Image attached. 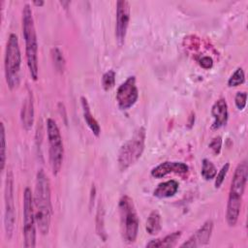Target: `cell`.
Returning <instances> with one entry per match:
<instances>
[{
  "instance_id": "603a6c76",
  "label": "cell",
  "mask_w": 248,
  "mask_h": 248,
  "mask_svg": "<svg viewBox=\"0 0 248 248\" xmlns=\"http://www.w3.org/2000/svg\"><path fill=\"white\" fill-rule=\"evenodd\" d=\"M245 80V75H244V71L242 68H237L232 75L230 77L229 80H228V85L230 87H235L238 86L240 84H242Z\"/></svg>"
},
{
  "instance_id": "83f0119b",
  "label": "cell",
  "mask_w": 248,
  "mask_h": 248,
  "mask_svg": "<svg viewBox=\"0 0 248 248\" xmlns=\"http://www.w3.org/2000/svg\"><path fill=\"white\" fill-rule=\"evenodd\" d=\"M200 65L203 69H210L213 66V60L210 56H203L200 59Z\"/></svg>"
},
{
  "instance_id": "30bf717a",
  "label": "cell",
  "mask_w": 248,
  "mask_h": 248,
  "mask_svg": "<svg viewBox=\"0 0 248 248\" xmlns=\"http://www.w3.org/2000/svg\"><path fill=\"white\" fill-rule=\"evenodd\" d=\"M116 102L120 109L126 110L132 108L138 101L139 89L136 83V77H129L118 87L116 92Z\"/></svg>"
},
{
  "instance_id": "5b68a950",
  "label": "cell",
  "mask_w": 248,
  "mask_h": 248,
  "mask_svg": "<svg viewBox=\"0 0 248 248\" xmlns=\"http://www.w3.org/2000/svg\"><path fill=\"white\" fill-rule=\"evenodd\" d=\"M146 132L144 127L138 128L131 139L122 144L119 149L117 163L121 171L133 166L142 155L145 145Z\"/></svg>"
},
{
  "instance_id": "f1b7e54d",
  "label": "cell",
  "mask_w": 248,
  "mask_h": 248,
  "mask_svg": "<svg viewBox=\"0 0 248 248\" xmlns=\"http://www.w3.org/2000/svg\"><path fill=\"white\" fill-rule=\"evenodd\" d=\"M33 4L34 5H36V6H38V7H41V6H43L44 4H45V2L43 1V0H39V1H33Z\"/></svg>"
},
{
  "instance_id": "52a82bcc",
  "label": "cell",
  "mask_w": 248,
  "mask_h": 248,
  "mask_svg": "<svg viewBox=\"0 0 248 248\" xmlns=\"http://www.w3.org/2000/svg\"><path fill=\"white\" fill-rule=\"evenodd\" d=\"M46 134L49 145V165L52 173L56 175L62 167L64 158V145L59 128L52 118L46 119Z\"/></svg>"
},
{
  "instance_id": "e0dca14e",
  "label": "cell",
  "mask_w": 248,
  "mask_h": 248,
  "mask_svg": "<svg viewBox=\"0 0 248 248\" xmlns=\"http://www.w3.org/2000/svg\"><path fill=\"white\" fill-rule=\"evenodd\" d=\"M178 188H179L178 182L174 179H170V180L160 183L157 186V188L154 190L153 195L158 199L170 198L176 194V192L178 191Z\"/></svg>"
},
{
  "instance_id": "ffe728a7",
  "label": "cell",
  "mask_w": 248,
  "mask_h": 248,
  "mask_svg": "<svg viewBox=\"0 0 248 248\" xmlns=\"http://www.w3.org/2000/svg\"><path fill=\"white\" fill-rule=\"evenodd\" d=\"M201 174L205 180L213 179L217 174V169L211 161H209L208 159H203L202 161Z\"/></svg>"
},
{
  "instance_id": "d6986e66",
  "label": "cell",
  "mask_w": 248,
  "mask_h": 248,
  "mask_svg": "<svg viewBox=\"0 0 248 248\" xmlns=\"http://www.w3.org/2000/svg\"><path fill=\"white\" fill-rule=\"evenodd\" d=\"M145 229L149 234H156L161 231V215L158 210H153L150 212L146 220Z\"/></svg>"
},
{
  "instance_id": "7a4b0ae2",
  "label": "cell",
  "mask_w": 248,
  "mask_h": 248,
  "mask_svg": "<svg viewBox=\"0 0 248 248\" xmlns=\"http://www.w3.org/2000/svg\"><path fill=\"white\" fill-rule=\"evenodd\" d=\"M247 177L248 164L246 160H243L235 168L231 182L226 211V221L230 227H233L238 220L242 204V198L246 187Z\"/></svg>"
},
{
  "instance_id": "3957f363",
  "label": "cell",
  "mask_w": 248,
  "mask_h": 248,
  "mask_svg": "<svg viewBox=\"0 0 248 248\" xmlns=\"http://www.w3.org/2000/svg\"><path fill=\"white\" fill-rule=\"evenodd\" d=\"M22 35L25 42V54L27 66L31 78L38 79V40L34 24L33 13L29 4H25L22 9Z\"/></svg>"
},
{
  "instance_id": "ba28073f",
  "label": "cell",
  "mask_w": 248,
  "mask_h": 248,
  "mask_svg": "<svg viewBox=\"0 0 248 248\" xmlns=\"http://www.w3.org/2000/svg\"><path fill=\"white\" fill-rule=\"evenodd\" d=\"M36 225L33 194L26 187L23 192V246L26 248L36 246Z\"/></svg>"
},
{
  "instance_id": "9c48e42d",
  "label": "cell",
  "mask_w": 248,
  "mask_h": 248,
  "mask_svg": "<svg viewBox=\"0 0 248 248\" xmlns=\"http://www.w3.org/2000/svg\"><path fill=\"white\" fill-rule=\"evenodd\" d=\"M4 229L8 239H11L14 233L16 223V207L14 199V175L12 170H8L5 179L4 188Z\"/></svg>"
},
{
  "instance_id": "6da1fadb",
  "label": "cell",
  "mask_w": 248,
  "mask_h": 248,
  "mask_svg": "<svg viewBox=\"0 0 248 248\" xmlns=\"http://www.w3.org/2000/svg\"><path fill=\"white\" fill-rule=\"evenodd\" d=\"M36 223L40 232L46 235L49 232L52 205L50 200V184L44 170H39L36 174L35 191L33 195Z\"/></svg>"
},
{
  "instance_id": "277c9868",
  "label": "cell",
  "mask_w": 248,
  "mask_h": 248,
  "mask_svg": "<svg viewBox=\"0 0 248 248\" xmlns=\"http://www.w3.org/2000/svg\"><path fill=\"white\" fill-rule=\"evenodd\" d=\"M20 67L21 54L18 38L15 33H11L8 38L4 58L5 78L11 90L16 89L20 83Z\"/></svg>"
},
{
  "instance_id": "44dd1931",
  "label": "cell",
  "mask_w": 248,
  "mask_h": 248,
  "mask_svg": "<svg viewBox=\"0 0 248 248\" xmlns=\"http://www.w3.org/2000/svg\"><path fill=\"white\" fill-rule=\"evenodd\" d=\"M51 58H52L54 68L58 72L63 73L65 69V58L63 56L62 51L58 47H53L51 49Z\"/></svg>"
},
{
  "instance_id": "484cf974",
  "label": "cell",
  "mask_w": 248,
  "mask_h": 248,
  "mask_svg": "<svg viewBox=\"0 0 248 248\" xmlns=\"http://www.w3.org/2000/svg\"><path fill=\"white\" fill-rule=\"evenodd\" d=\"M208 146L215 155H219L221 152V148H222V138L220 136L215 137L214 139L211 140Z\"/></svg>"
},
{
  "instance_id": "4fadbf2b",
  "label": "cell",
  "mask_w": 248,
  "mask_h": 248,
  "mask_svg": "<svg viewBox=\"0 0 248 248\" xmlns=\"http://www.w3.org/2000/svg\"><path fill=\"white\" fill-rule=\"evenodd\" d=\"M188 170V166L183 162L166 161L153 168L151 170V175L155 178H162L169 173H186Z\"/></svg>"
},
{
  "instance_id": "ac0fdd59",
  "label": "cell",
  "mask_w": 248,
  "mask_h": 248,
  "mask_svg": "<svg viewBox=\"0 0 248 248\" xmlns=\"http://www.w3.org/2000/svg\"><path fill=\"white\" fill-rule=\"evenodd\" d=\"M181 236V232L176 231L173 232L162 238H157V239H152L150 240L147 244L146 247H155V248H171L174 247L178 241V239Z\"/></svg>"
},
{
  "instance_id": "5bb4252c",
  "label": "cell",
  "mask_w": 248,
  "mask_h": 248,
  "mask_svg": "<svg viewBox=\"0 0 248 248\" xmlns=\"http://www.w3.org/2000/svg\"><path fill=\"white\" fill-rule=\"evenodd\" d=\"M211 115L213 116L212 129H220L225 126L228 122L229 112H228V104L224 98L218 99L211 108Z\"/></svg>"
},
{
  "instance_id": "d4e9b609",
  "label": "cell",
  "mask_w": 248,
  "mask_h": 248,
  "mask_svg": "<svg viewBox=\"0 0 248 248\" xmlns=\"http://www.w3.org/2000/svg\"><path fill=\"white\" fill-rule=\"evenodd\" d=\"M229 169H230V163L227 162V163L222 167V169L219 170V172L216 174V176H215V183H214L216 189L220 188V186H221L222 183L224 182L225 177H226L227 174H228Z\"/></svg>"
},
{
  "instance_id": "9a60e30c",
  "label": "cell",
  "mask_w": 248,
  "mask_h": 248,
  "mask_svg": "<svg viewBox=\"0 0 248 248\" xmlns=\"http://www.w3.org/2000/svg\"><path fill=\"white\" fill-rule=\"evenodd\" d=\"M20 120L22 123V127L29 131L34 123V103L32 92H28L26 98L24 99L20 110Z\"/></svg>"
},
{
  "instance_id": "cb8c5ba5",
  "label": "cell",
  "mask_w": 248,
  "mask_h": 248,
  "mask_svg": "<svg viewBox=\"0 0 248 248\" xmlns=\"http://www.w3.org/2000/svg\"><path fill=\"white\" fill-rule=\"evenodd\" d=\"M115 84V72L108 70L102 77V86L105 91L110 90Z\"/></svg>"
},
{
  "instance_id": "8fae6325",
  "label": "cell",
  "mask_w": 248,
  "mask_h": 248,
  "mask_svg": "<svg viewBox=\"0 0 248 248\" xmlns=\"http://www.w3.org/2000/svg\"><path fill=\"white\" fill-rule=\"evenodd\" d=\"M130 21V4L126 0L116 2V20H115V40L119 46L125 43L127 29Z\"/></svg>"
},
{
  "instance_id": "7c38bea8",
  "label": "cell",
  "mask_w": 248,
  "mask_h": 248,
  "mask_svg": "<svg viewBox=\"0 0 248 248\" xmlns=\"http://www.w3.org/2000/svg\"><path fill=\"white\" fill-rule=\"evenodd\" d=\"M213 231V222L212 220L205 221L202 227H200L189 238L187 241L183 242L180 247H188V248H195L206 245L211 237Z\"/></svg>"
},
{
  "instance_id": "7402d4cb",
  "label": "cell",
  "mask_w": 248,
  "mask_h": 248,
  "mask_svg": "<svg viewBox=\"0 0 248 248\" xmlns=\"http://www.w3.org/2000/svg\"><path fill=\"white\" fill-rule=\"evenodd\" d=\"M0 142H1V148H0V169L1 170H4L5 164H6V133H5V126L3 123L0 124Z\"/></svg>"
},
{
  "instance_id": "2e32d148",
  "label": "cell",
  "mask_w": 248,
  "mask_h": 248,
  "mask_svg": "<svg viewBox=\"0 0 248 248\" xmlns=\"http://www.w3.org/2000/svg\"><path fill=\"white\" fill-rule=\"evenodd\" d=\"M80 104H81L83 118H84V121H85L86 125L88 126V128L91 130V132L96 137H99L100 133H101V127H100L98 121L93 116V114L91 112V109H90L89 103H88L87 99L84 96H82L80 98Z\"/></svg>"
},
{
  "instance_id": "8992f818",
  "label": "cell",
  "mask_w": 248,
  "mask_h": 248,
  "mask_svg": "<svg viewBox=\"0 0 248 248\" xmlns=\"http://www.w3.org/2000/svg\"><path fill=\"white\" fill-rule=\"evenodd\" d=\"M118 208L122 238L128 244L134 243L138 237L140 221L133 200L127 195L122 196L119 200Z\"/></svg>"
},
{
  "instance_id": "4316f807",
  "label": "cell",
  "mask_w": 248,
  "mask_h": 248,
  "mask_svg": "<svg viewBox=\"0 0 248 248\" xmlns=\"http://www.w3.org/2000/svg\"><path fill=\"white\" fill-rule=\"evenodd\" d=\"M247 93L246 92H237L234 98V104L239 110H242L246 106Z\"/></svg>"
}]
</instances>
